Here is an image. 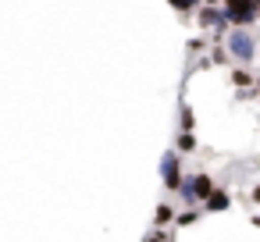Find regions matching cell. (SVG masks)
Here are the masks:
<instances>
[{
  "mask_svg": "<svg viewBox=\"0 0 260 242\" xmlns=\"http://www.w3.org/2000/svg\"><path fill=\"white\" fill-rule=\"evenodd\" d=\"M178 192H182V203H185L189 210H196V206H203V199L214 192V178H210L207 171L182 175V185H178Z\"/></svg>",
  "mask_w": 260,
  "mask_h": 242,
  "instance_id": "6da1fadb",
  "label": "cell"
},
{
  "mask_svg": "<svg viewBox=\"0 0 260 242\" xmlns=\"http://www.w3.org/2000/svg\"><path fill=\"white\" fill-rule=\"evenodd\" d=\"M224 54H228L232 61H239V68H242V64H249V61L256 57V40H253L246 29H228V36H224Z\"/></svg>",
  "mask_w": 260,
  "mask_h": 242,
  "instance_id": "7a4b0ae2",
  "label": "cell"
},
{
  "mask_svg": "<svg viewBox=\"0 0 260 242\" xmlns=\"http://www.w3.org/2000/svg\"><path fill=\"white\" fill-rule=\"evenodd\" d=\"M221 15H224L228 25L242 29V25H249L256 18V4L253 0H228V4H221Z\"/></svg>",
  "mask_w": 260,
  "mask_h": 242,
  "instance_id": "3957f363",
  "label": "cell"
},
{
  "mask_svg": "<svg viewBox=\"0 0 260 242\" xmlns=\"http://www.w3.org/2000/svg\"><path fill=\"white\" fill-rule=\"evenodd\" d=\"M182 157L175 153V150H168L164 153V160H160V182H164V189L168 192H178V185H182Z\"/></svg>",
  "mask_w": 260,
  "mask_h": 242,
  "instance_id": "277c9868",
  "label": "cell"
},
{
  "mask_svg": "<svg viewBox=\"0 0 260 242\" xmlns=\"http://www.w3.org/2000/svg\"><path fill=\"white\" fill-rule=\"evenodd\" d=\"M200 25L228 36V22H224V15H221V8H207V4H203V8H200Z\"/></svg>",
  "mask_w": 260,
  "mask_h": 242,
  "instance_id": "5b68a950",
  "label": "cell"
},
{
  "mask_svg": "<svg viewBox=\"0 0 260 242\" xmlns=\"http://www.w3.org/2000/svg\"><path fill=\"white\" fill-rule=\"evenodd\" d=\"M232 206V192L228 189H214L207 199H203V210L207 214H221V210H228Z\"/></svg>",
  "mask_w": 260,
  "mask_h": 242,
  "instance_id": "8992f818",
  "label": "cell"
},
{
  "mask_svg": "<svg viewBox=\"0 0 260 242\" xmlns=\"http://www.w3.org/2000/svg\"><path fill=\"white\" fill-rule=\"evenodd\" d=\"M228 82H232L235 89H249V86H253V75H249L246 68H232V75H228Z\"/></svg>",
  "mask_w": 260,
  "mask_h": 242,
  "instance_id": "52a82bcc",
  "label": "cell"
},
{
  "mask_svg": "<svg viewBox=\"0 0 260 242\" xmlns=\"http://www.w3.org/2000/svg\"><path fill=\"white\" fill-rule=\"evenodd\" d=\"M200 143H196V135L192 132H178V139H175V153H192Z\"/></svg>",
  "mask_w": 260,
  "mask_h": 242,
  "instance_id": "ba28073f",
  "label": "cell"
},
{
  "mask_svg": "<svg viewBox=\"0 0 260 242\" xmlns=\"http://www.w3.org/2000/svg\"><path fill=\"white\" fill-rule=\"evenodd\" d=\"M168 221H175V210H171L168 203H160V206H157V214H153V224L160 228V224H168Z\"/></svg>",
  "mask_w": 260,
  "mask_h": 242,
  "instance_id": "9c48e42d",
  "label": "cell"
},
{
  "mask_svg": "<svg viewBox=\"0 0 260 242\" xmlns=\"http://www.w3.org/2000/svg\"><path fill=\"white\" fill-rule=\"evenodd\" d=\"M200 221V210H182V214H175V224L178 228H189V224H196Z\"/></svg>",
  "mask_w": 260,
  "mask_h": 242,
  "instance_id": "30bf717a",
  "label": "cell"
},
{
  "mask_svg": "<svg viewBox=\"0 0 260 242\" xmlns=\"http://www.w3.org/2000/svg\"><path fill=\"white\" fill-rule=\"evenodd\" d=\"M210 64H232V57L224 50H210Z\"/></svg>",
  "mask_w": 260,
  "mask_h": 242,
  "instance_id": "8fae6325",
  "label": "cell"
},
{
  "mask_svg": "<svg viewBox=\"0 0 260 242\" xmlns=\"http://www.w3.org/2000/svg\"><path fill=\"white\" fill-rule=\"evenodd\" d=\"M182 132H192V111L182 107Z\"/></svg>",
  "mask_w": 260,
  "mask_h": 242,
  "instance_id": "7c38bea8",
  "label": "cell"
},
{
  "mask_svg": "<svg viewBox=\"0 0 260 242\" xmlns=\"http://www.w3.org/2000/svg\"><path fill=\"white\" fill-rule=\"evenodd\" d=\"M146 242H168V235L157 228V231H150V235H146Z\"/></svg>",
  "mask_w": 260,
  "mask_h": 242,
  "instance_id": "4fadbf2b",
  "label": "cell"
},
{
  "mask_svg": "<svg viewBox=\"0 0 260 242\" xmlns=\"http://www.w3.org/2000/svg\"><path fill=\"white\" fill-rule=\"evenodd\" d=\"M249 199H253V203L260 206V185H253V192H249Z\"/></svg>",
  "mask_w": 260,
  "mask_h": 242,
  "instance_id": "5bb4252c",
  "label": "cell"
},
{
  "mask_svg": "<svg viewBox=\"0 0 260 242\" xmlns=\"http://www.w3.org/2000/svg\"><path fill=\"white\" fill-rule=\"evenodd\" d=\"M253 228H260V214H256V217H253Z\"/></svg>",
  "mask_w": 260,
  "mask_h": 242,
  "instance_id": "9a60e30c",
  "label": "cell"
},
{
  "mask_svg": "<svg viewBox=\"0 0 260 242\" xmlns=\"http://www.w3.org/2000/svg\"><path fill=\"white\" fill-rule=\"evenodd\" d=\"M253 86H256V93H260V79H253Z\"/></svg>",
  "mask_w": 260,
  "mask_h": 242,
  "instance_id": "2e32d148",
  "label": "cell"
},
{
  "mask_svg": "<svg viewBox=\"0 0 260 242\" xmlns=\"http://www.w3.org/2000/svg\"><path fill=\"white\" fill-rule=\"evenodd\" d=\"M256 15H260V4H256Z\"/></svg>",
  "mask_w": 260,
  "mask_h": 242,
  "instance_id": "e0dca14e",
  "label": "cell"
}]
</instances>
